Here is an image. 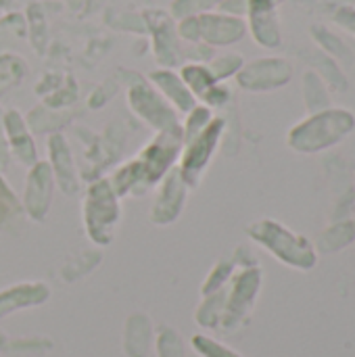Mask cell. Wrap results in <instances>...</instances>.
I'll list each match as a JSON object with an SVG mask.
<instances>
[{
    "mask_svg": "<svg viewBox=\"0 0 355 357\" xmlns=\"http://www.w3.org/2000/svg\"><path fill=\"white\" fill-rule=\"evenodd\" d=\"M180 142V130L163 132L153 144L144 149V153L136 161H132L130 165L115 174V190L121 195L136 188V184L151 186L153 182H157L159 176L167 169V165H172L174 157L178 155Z\"/></svg>",
    "mask_w": 355,
    "mask_h": 357,
    "instance_id": "6da1fadb",
    "label": "cell"
},
{
    "mask_svg": "<svg viewBox=\"0 0 355 357\" xmlns=\"http://www.w3.org/2000/svg\"><path fill=\"white\" fill-rule=\"evenodd\" d=\"M84 220L92 241L105 245L113 236V228L119 220V207L113 188L107 182H98L90 188L84 207Z\"/></svg>",
    "mask_w": 355,
    "mask_h": 357,
    "instance_id": "7a4b0ae2",
    "label": "cell"
},
{
    "mask_svg": "<svg viewBox=\"0 0 355 357\" xmlns=\"http://www.w3.org/2000/svg\"><path fill=\"white\" fill-rule=\"evenodd\" d=\"M130 105L132 109L142 115L149 123H153L155 128L163 130V132H172V130H180L174 111L169 109V105L165 102L163 96H159L144 79L136 77V84L130 86Z\"/></svg>",
    "mask_w": 355,
    "mask_h": 357,
    "instance_id": "3957f363",
    "label": "cell"
},
{
    "mask_svg": "<svg viewBox=\"0 0 355 357\" xmlns=\"http://www.w3.org/2000/svg\"><path fill=\"white\" fill-rule=\"evenodd\" d=\"M220 130H222V121H209L197 136H192L188 140V149L182 161V169L180 176H184V180L188 184H197V178L201 174V169L205 167L207 159L211 157V151L220 138Z\"/></svg>",
    "mask_w": 355,
    "mask_h": 357,
    "instance_id": "277c9868",
    "label": "cell"
},
{
    "mask_svg": "<svg viewBox=\"0 0 355 357\" xmlns=\"http://www.w3.org/2000/svg\"><path fill=\"white\" fill-rule=\"evenodd\" d=\"M197 23H199V40H205L209 44H220V46L232 44L245 33V25L236 17L201 13L197 15Z\"/></svg>",
    "mask_w": 355,
    "mask_h": 357,
    "instance_id": "5b68a950",
    "label": "cell"
},
{
    "mask_svg": "<svg viewBox=\"0 0 355 357\" xmlns=\"http://www.w3.org/2000/svg\"><path fill=\"white\" fill-rule=\"evenodd\" d=\"M151 82L161 90L163 98L169 100L176 109H180V111H192L195 109V96L190 94V90L182 82V77L178 73H174L172 69L153 71Z\"/></svg>",
    "mask_w": 355,
    "mask_h": 357,
    "instance_id": "8992f818",
    "label": "cell"
},
{
    "mask_svg": "<svg viewBox=\"0 0 355 357\" xmlns=\"http://www.w3.org/2000/svg\"><path fill=\"white\" fill-rule=\"evenodd\" d=\"M182 176L180 172H174L169 174V178L165 180V186L159 195V201L155 205V211H153V220L155 222H172L176 220L178 211L182 209V201H184V186H182Z\"/></svg>",
    "mask_w": 355,
    "mask_h": 357,
    "instance_id": "52a82bcc",
    "label": "cell"
},
{
    "mask_svg": "<svg viewBox=\"0 0 355 357\" xmlns=\"http://www.w3.org/2000/svg\"><path fill=\"white\" fill-rule=\"evenodd\" d=\"M48 195H50V172L46 165H38L29 174V186L25 195V205L33 218H42L48 207Z\"/></svg>",
    "mask_w": 355,
    "mask_h": 357,
    "instance_id": "ba28073f",
    "label": "cell"
},
{
    "mask_svg": "<svg viewBox=\"0 0 355 357\" xmlns=\"http://www.w3.org/2000/svg\"><path fill=\"white\" fill-rule=\"evenodd\" d=\"M280 71H285L280 61H257L239 75V82L245 88H268L285 79L278 75Z\"/></svg>",
    "mask_w": 355,
    "mask_h": 357,
    "instance_id": "9c48e42d",
    "label": "cell"
},
{
    "mask_svg": "<svg viewBox=\"0 0 355 357\" xmlns=\"http://www.w3.org/2000/svg\"><path fill=\"white\" fill-rule=\"evenodd\" d=\"M2 123H4V130L10 138V144L15 149V153L21 157V161L29 163L33 161L36 157V151H33V144H31V138L21 121V115L17 111H8L4 117H2Z\"/></svg>",
    "mask_w": 355,
    "mask_h": 357,
    "instance_id": "30bf717a",
    "label": "cell"
},
{
    "mask_svg": "<svg viewBox=\"0 0 355 357\" xmlns=\"http://www.w3.org/2000/svg\"><path fill=\"white\" fill-rule=\"evenodd\" d=\"M182 82L186 84V88L190 90L192 96H199V98H205L207 92L216 86V79L209 71V67H203V65H186L182 67Z\"/></svg>",
    "mask_w": 355,
    "mask_h": 357,
    "instance_id": "8fae6325",
    "label": "cell"
},
{
    "mask_svg": "<svg viewBox=\"0 0 355 357\" xmlns=\"http://www.w3.org/2000/svg\"><path fill=\"white\" fill-rule=\"evenodd\" d=\"M218 2H224V0H174L172 2V13H174V17L184 19V17L207 13Z\"/></svg>",
    "mask_w": 355,
    "mask_h": 357,
    "instance_id": "7c38bea8",
    "label": "cell"
},
{
    "mask_svg": "<svg viewBox=\"0 0 355 357\" xmlns=\"http://www.w3.org/2000/svg\"><path fill=\"white\" fill-rule=\"evenodd\" d=\"M19 203L13 197V192L4 186V182L0 180V226H6L10 220H17L19 213Z\"/></svg>",
    "mask_w": 355,
    "mask_h": 357,
    "instance_id": "4fadbf2b",
    "label": "cell"
},
{
    "mask_svg": "<svg viewBox=\"0 0 355 357\" xmlns=\"http://www.w3.org/2000/svg\"><path fill=\"white\" fill-rule=\"evenodd\" d=\"M190 115H188V119H186V134H184V138L186 140H190L192 136H197L209 121H211V115H209V111L205 109V107H195L192 111H188Z\"/></svg>",
    "mask_w": 355,
    "mask_h": 357,
    "instance_id": "5bb4252c",
    "label": "cell"
},
{
    "mask_svg": "<svg viewBox=\"0 0 355 357\" xmlns=\"http://www.w3.org/2000/svg\"><path fill=\"white\" fill-rule=\"evenodd\" d=\"M239 67H241V56L239 54H226V56H220L218 61H213L209 71H211L213 79L218 82V79H224L230 73H234Z\"/></svg>",
    "mask_w": 355,
    "mask_h": 357,
    "instance_id": "9a60e30c",
    "label": "cell"
},
{
    "mask_svg": "<svg viewBox=\"0 0 355 357\" xmlns=\"http://www.w3.org/2000/svg\"><path fill=\"white\" fill-rule=\"evenodd\" d=\"M0 163L6 165V149H4V128H2V113H0Z\"/></svg>",
    "mask_w": 355,
    "mask_h": 357,
    "instance_id": "2e32d148",
    "label": "cell"
}]
</instances>
